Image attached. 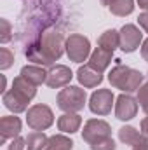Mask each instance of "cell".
Wrapping results in <instances>:
<instances>
[{
  "label": "cell",
  "mask_w": 148,
  "mask_h": 150,
  "mask_svg": "<svg viewBox=\"0 0 148 150\" xmlns=\"http://www.w3.org/2000/svg\"><path fill=\"white\" fill-rule=\"evenodd\" d=\"M118 33H120V49L124 52H134L143 40V33L136 25H124Z\"/></svg>",
  "instance_id": "cell-9"
},
{
  "label": "cell",
  "mask_w": 148,
  "mask_h": 150,
  "mask_svg": "<svg viewBox=\"0 0 148 150\" xmlns=\"http://www.w3.org/2000/svg\"><path fill=\"white\" fill-rule=\"evenodd\" d=\"M138 103H140L141 110L148 115V82L141 84V87L138 89Z\"/></svg>",
  "instance_id": "cell-23"
},
{
  "label": "cell",
  "mask_w": 148,
  "mask_h": 150,
  "mask_svg": "<svg viewBox=\"0 0 148 150\" xmlns=\"http://www.w3.org/2000/svg\"><path fill=\"white\" fill-rule=\"evenodd\" d=\"M73 79V74L68 67L65 65H52L49 70H47V80L45 84L52 89H61V87H66Z\"/></svg>",
  "instance_id": "cell-10"
},
{
  "label": "cell",
  "mask_w": 148,
  "mask_h": 150,
  "mask_svg": "<svg viewBox=\"0 0 148 150\" xmlns=\"http://www.w3.org/2000/svg\"><path fill=\"white\" fill-rule=\"evenodd\" d=\"M82 126V117L77 113H63L58 119V129L66 134H73Z\"/></svg>",
  "instance_id": "cell-16"
},
{
  "label": "cell",
  "mask_w": 148,
  "mask_h": 150,
  "mask_svg": "<svg viewBox=\"0 0 148 150\" xmlns=\"http://www.w3.org/2000/svg\"><path fill=\"white\" fill-rule=\"evenodd\" d=\"M99 2H101V5H105V7H110L113 0H99Z\"/></svg>",
  "instance_id": "cell-32"
},
{
  "label": "cell",
  "mask_w": 148,
  "mask_h": 150,
  "mask_svg": "<svg viewBox=\"0 0 148 150\" xmlns=\"http://www.w3.org/2000/svg\"><path fill=\"white\" fill-rule=\"evenodd\" d=\"M85 100H87L85 89L77 86H66L58 93L56 103H58V108L65 113H77L85 107Z\"/></svg>",
  "instance_id": "cell-4"
},
{
  "label": "cell",
  "mask_w": 148,
  "mask_h": 150,
  "mask_svg": "<svg viewBox=\"0 0 148 150\" xmlns=\"http://www.w3.org/2000/svg\"><path fill=\"white\" fill-rule=\"evenodd\" d=\"M138 113V100H134L131 94H120L115 103V117L118 120H131Z\"/></svg>",
  "instance_id": "cell-11"
},
{
  "label": "cell",
  "mask_w": 148,
  "mask_h": 150,
  "mask_svg": "<svg viewBox=\"0 0 148 150\" xmlns=\"http://www.w3.org/2000/svg\"><path fill=\"white\" fill-rule=\"evenodd\" d=\"M108 80L115 89H120L124 93H134L141 87L143 80H145V75L141 74L140 70H134L131 67H125V65H117L113 67L108 74Z\"/></svg>",
  "instance_id": "cell-3"
},
{
  "label": "cell",
  "mask_w": 148,
  "mask_h": 150,
  "mask_svg": "<svg viewBox=\"0 0 148 150\" xmlns=\"http://www.w3.org/2000/svg\"><path fill=\"white\" fill-rule=\"evenodd\" d=\"M118 140H120L122 143H125V145L136 147V145L147 142L148 138L141 133V131H138L136 127H132V126H124V127L118 129Z\"/></svg>",
  "instance_id": "cell-15"
},
{
  "label": "cell",
  "mask_w": 148,
  "mask_h": 150,
  "mask_svg": "<svg viewBox=\"0 0 148 150\" xmlns=\"http://www.w3.org/2000/svg\"><path fill=\"white\" fill-rule=\"evenodd\" d=\"M108 9L111 14H115L118 18H125L134 11V0H113Z\"/></svg>",
  "instance_id": "cell-20"
},
{
  "label": "cell",
  "mask_w": 148,
  "mask_h": 150,
  "mask_svg": "<svg viewBox=\"0 0 148 150\" xmlns=\"http://www.w3.org/2000/svg\"><path fill=\"white\" fill-rule=\"evenodd\" d=\"M141 133L148 138V117H145V119L141 120Z\"/></svg>",
  "instance_id": "cell-29"
},
{
  "label": "cell",
  "mask_w": 148,
  "mask_h": 150,
  "mask_svg": "<svg viewBox=\"0 0 148 150\" xmlns=\"http://www.w3.org/2000/svg\"><path fill=\"white\" fill-rule=\"evenodd\" d=\"M12 63H14V52L7 47H0V68L7 70L12 67Z\"/></svg>",
  "instance_id": "cell-22"
},
{
  "label": "cell",
  "mask_w": 148,
  "mask_h": 150,
  "mask_svg": "<svg viewBox=\"0 0 148 150\" xmlns=\"http://www.w3.org/2000/svg\"><path fill=\"white\" fill-rule=\"evenodd\" d=\"M65 51L70 58V61L73 63H82L91 56V42L89 38L80 35V33H72L66 38V45Z\"/></svg>",
  "instance_id": "cell-6"
},
{
  "label": "cell",
  "mask_w": 148,
  "mask_h": 150,
  "mask_svg": "<svg viewBox=\"0 0 148 150\" xmlns=\"http://www.w3.org/2000/svg\"><path fill=\"white\" fill-rule=\"evenodd\" d=\"M138 23H140V26H141V28H143V30L148 33V11H145L143 14H140Z\"/></svg>",
  "instance_id": "cell-27"
},
{
  "label": "cell",
  "mask_w": 148,
  "mask_h": 150,
  "mask_svg": "<svg viewBox=\"0 0 148 150\" xmlns=\"http://www.w3.org/2000/svg\"><path fill=\"white\" fill-rule=\"evenodd\" d=\"M49 145V138L44 131H32L26 136V150H45Z\"/></svg>",
  "instance_id": "cell-19"
},
{
  "label": "cell",
  "mask_w": 148,
  "mask_h": 150,
  "mask_svg": "<svg viewBox=\"0 0 148 150\" xmlns=\"http://www.w3.org/2000/svg\"><path fill=\"white\" fill-rule=\"evenodd\" d=\"M91 150H117V143L111 140V136H108V138L94 142L91 145Z\"/></svg>",
  "instance_id": "cell-24"
},
{
  "label": "cell",
  "mask_w": 148,
  "mask_h": 150,
  "mask_svg": "<svg viewBox=\"0 0 148 150\" xmlns=\"http://www.w3.org/2000/svg\"><path fill=\"white\" fill-rule=\"evenodd\" d=\"M65 45L66 40L63 33H59L58 30H45L38 35L35 42H32L25 49V54L38 67H52L63 56Z\"/></svg>",
  "instance_id": "cell-1"
},
{
  "label": "cell",
  "mask_w": 148,
  "mask_h": 150,
  "mask_svg": "<svg viewBox=\"0 0 148 150\" xmlns=\"http://www.w3.org/2000/svg\"><path fill=\"white\" fill-rule=\"evenodd\" d=\"M19 75H23L25 79H28L35 86L45 84V80H47V72L42 67H38V65H26V67H23Z\"/></svg>",
  "instance_id": "cell-17"
},
{
  "label": "cell",
  "mask_w": 148,
  "mask_h": 150,
  "mask_svg": "<svg viewBox=\"0 0 148 150\" xmlns=\"http://www.w3.org/2000/svg\"><path fill=\"white\" fill-rule=\"evenodd\" d=\"M25 147H26V138L18 136V138H14V140L11 142V145H9L7 150H25Z\"/></svg>",
  "instance_id": "cell-26"
},
{
  "label": "cell",
  "mask_w": 148,
  "mask_h": 150,
  "mask_svg": "<svg viewBox=\"0 0 148 150\" xmlns=\"http://www.w3.org/2000/svg\"><path fill=\"white\" fill-rule=\"evenodd\" d=\"M108 136H111V127L108 122H105L101 119H89L82 131V140L89 145H92L98 140L108 138Z\"/></svg>",
  "instance_id": "cell-7"
},
{
  "label": "cell",
  "mask_w": 148,
  "mask_h": 150,
  "mask_svg": "<svg viewBox=\"0 0 148 150\" xmlns=\"http://www.w3.org/2000/svg\"><path fill=\"white\" fill-rule=\"evenodd\" d=\"M52 122H54V113L44 103L33 105L26 110V124L33 131H45L52 126Z\"/></svg>",
  "instance_id": "cell-5"
},
{
  "label": "cell",
  "mask_w": 148,
  "mask_h": 150,
  "mask_svg": "<svg viewBox=\"0 0 148 150\" xmlns=\"http://www.w3.org/2000/svg\"><path fill=\"white\" fill-rule=\"evenodd\" d=\"M35 94H37V86L32 84L23 75H18L12 80V87L4 93L2 101L5 108H9L11 112L21 113L28 110V103L35 98Z\"/></svg>",
  "instance_id": "cell-2"
},
{
  "label": "cell",
  "mask_w": 148,
  "mask_h": 150,
  "mask_svg": "<svg viewBox=\"0 0 148 150\" xmlns=\"http://www.w3.org/2000/svg\"><path fill=\"white\" fill-rule=\"evenodd\" d=\"M132 150H148V140L140 143V145H136V147H132Z\"/></svg>",
  "instance_id": "cell-30"
},
{
  "label": "cell",
  "mask_w": 148,
  "mask_h": 150,
  "mask_svg": "<svg viewBox=\"0 0 148 150\" xmlns=\"http://www.w3.org/2000/svg\"><path fill=\"white\" fill-rule=\"evenodd\" d=\"M0 25H2V35H0V42H2V44H7V42L12 38V35H11L12 26H11V23H9L5 18H2V19H0Z\"/></svg>",
  "instance_id": "cell-25"
},
{
  "label": "cell",
  "mask_w": 148,
  "mask_h": 150,
  "mask_svg": "<svg viewBox=\"0 0 148 150\" xmlns=\"http://www.w3.org/2000/svg\"><path fill=\"white\" fill-rule=\"evenodd\" d=\"M73 145L75 143L70 138H66V136H63V134H54V136L49 138V145H47V147L56 149V150H72Z\"/></svg>",
  "instance_id": "cell-21"
},
{
  "label": "cell",
  "mask_w": 148,
  "mask_h": 150,
  "mask_svg": "<svg viewBox=\"0 0 148 150\" xmlns=\"http://www.w3.org/2000/svg\"><path fill=\"white\" fill-rule=\"evenodd\" d=\"M141 56H143V59L148 63V38L143 42V45H141Z\"/></svg>",
  "instance_id": "cell-28"
},
{
  "label": "cell",
  "mask_w": 148,
  "mask_h": 150,
  "mask_svg": "<svg viewBox=\"0 0 148 150\" xmlns=\"http://www.w3.org/2000/svg\"><path fill=\"white\" fill-rule=\"evenodd\" d=\"M45 150H56V149H51V147H47V149H45Z\"/></svg>",
  "instance_id": "cell-33"
},
{
  "label": "cell",
  "mask_w": 148,
  "mask_h": 150,
  "mask_svg": "<svg viewBox=\"0 0 148 150\" xmlns=\"http://www.w3.org/2000/svg\"><path fill=\"white\" fill-rule=\"evenodd\" d=\"M115 96L110 89H98L91 94L89 100V110L96 115H108L113 108Z\"/></svg>",
  "instance_id": "cell-8"
},
{
  "label": "cell",
  "mask_w": 148,
  "mask_h": 150,
  "mask_svg": "<svg viewBox=\"0 0 148 150\" xmlns=\"http://www.w3.org/2000/svg\"><path fill=\"white\" fill-rule=\"evenodd\" d=\"M138 5H140V9L148 11V0H138Z\"/></svg>",
  "instance_id": "cell-31"
},
{
  "label": "cell",
  "mask_w": 148,
  "mask_h": 150,
  "mask_svg": "<svg viewBox=\"0 0 148 150\" xmlns=\"http://www.w3.org/2000/svg\"><path fill=\"white\" fill-rule=\"evenodd\" d=\"M98 45L105 51H110L113 52L117 47H120V33L117 30H106L103 32L99 38H98Z\"/></svg>",
  "instance_id": "cell-18"
},
{
  "label": "cell",
  "mask_w": 148,
  "mask_h": 150,
  "mask_svg": "<svg viewBox=\"0 0 148 150\" xmlns=\"http://www.w3.org/2000/svg\"><path fill=\"white\" fill-rule=\"evenodd\" d=\"M111 54L110 51H105V49H101V47H98V49H94L92 52H91V56H89V67L91 68H94V70H98V72H105L106 68H108V65L111 63Z\"/></svg>",
  "instance_id": "cell-14"
},
{
  "label": "cell",
  "mask_w": 148,
  "mask_h": 150,
  "mask_svg": "<svg viewBox=\"0 0 148 150\" xmlns=\"http://www.w3.org/2000/svg\"><path fill=\"white\" fill-rule=\"evenodd\" d=\"M77 79H78V82H80L84 87L92 89V87H98V86L103 82V74L98 72V70H94V68H91L89 65H84V67L78 68Z\"/></svg>",
  "instance_id": "cell-13"
},
{
  "label": "cell",
  "mask_w": 148,
  "mask_h": 150,
  "mask_svg": "<svg viewBox=\"0 0 148 150\" xmlns=\"http://www.w3.org/2000/svg\"><path fill=\"white\" fill-rule=\"evenodd\" d=\"M21 133V120L14 115H5L0 119V145H4L7 140L18 138Z\"/></svg>",
  "instance_id": "cell-12"
}]
</instances>
